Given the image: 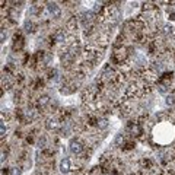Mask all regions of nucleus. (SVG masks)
<instances>
[{
    "instance_id": "2eb2a0df",
    "label": "nucleus",
    "mask_w": 175,
    "mask_h": 175,
    "mask_svg": "<svg viewBox=\"0 0 175 175\" xmlns=\"http://www.w3.org/2000/svg\"><path fill=\"white\" fill-rule=\"evenodd\" d=\"M6 131H8V126H6V121L3 120V121H2V137L6 136Z\"/></svg>"
},
{
    "instance_id": "dca6fc26",
    "label": "nucleus",
    "mask_w": 175,
    "mask_h": 175,
    "mask_svg": "<svg viewBox=\"0 0 175 175\" xmlns=\"http://www.w3.org/2000/svg\"><path fill=\"white\" fill-rule=\"evenodd\" d=\"M21 168H18V166H15V168H12L10 169V175H21Z\"/></svg>"
},
{
    "instance_id": "1a4fd4ad",
    "label": "nucleus",
    "mask_w": 175,
    "mask_h": 175,
    "mask_svg": "<svg viewBox=\"0 0 175 175\" xmlns=\"http://www.w3.org/2000/svg\"><path fill=\"white\" fill-rule=\"evenodd\" d=\"M123 142H124V136H123V134H117V137H115V142H114V143H115V146H120Z\"/></svg>"
},
{
    "instance_id": "0eeeda50",
    "label": "nucleus",
    "mask_w": 175,
    "mask_h": 175,
    "mask_svg": "<svg viewBox=\"0 0 175 175\" xmlns=\"http://www.w3.org/2000/svg\"><path fill=\"white\" fill-rule=\"evenodd\" d=\"M57 127H58V123L56 120H48L47 121V128L48 130H56Z\"/></svg>"
},
{
    "instance_id": "423d86ee",
    "label": "nucleus",
    "mask_w": 175,
    "mask_h": 175,
    "mask_svg": "<svg viewBox=\"0 0 175 175\" xmlns=\"http://www.w3.org/2000/svg\"><path fill=\"white\" fill-rule=\"evenodd\" d=\"M25 115H26V118H29V120H34V118L37 117V111H35L34 108H28V110L25 111Z\"/></svg>"
},
{
    "instance_id": "20e7f679",
    "label": "nucleus",
    "mask_w": 175,
    "mask_h": 175,
    "mask_svg": "<svg viewBox=\"0 0 175 175\" xmlns=\"http://www.w3.org/2000/svg\"><path fill=\"white\" fill-rule=\"evenodd\" d=\"M54 40L57 42H64L66 41V31L64 29H58L56 34H54Z\"/></svg>"
},
{
    "instance_id": "39448f33",
    "label": "nucleus",
    "mask_w": 175,
    "mask_h": 175,
    "mask_svg": "<svg viewBox=\"0 0 175 175\" xmlns=\"http://www.w3.org/2000/svg\"><path fill=\"white\" fill-rule=\"evenodd\" d=\"M48 102H50V98H48L47 95H42V97H40V99H38V105H40L41 108H44Z\"/></svg>"
},
{
    "instance_id": "7ed1b4c3",
    "label": "nucleus",
    "mask_w": 175,
    "mask_h": 175,
    "mask_svg": "<svg viewBox=\"0 0 175 175\" xmlns=\"http://www.w3.org/2000/svg\"><path fill=\"white\" fill-rule=\"evenodd\" d=\"M70 168H72V162L69 158H63L61 162H60V171L63 174H69L70 172Z\"/></svg>"
},
{
    "instance_id": "f03ea898",
    "label": "nucleus",
    "mask_w": 175,
    "mask_h": 175,
    "mask_svg": "<svg viewBox=\"0 0 175 175\" xmlns=\"http://www.w3.org/2000/svg\"><path fill=\"white\" fill-rule=\"evenodd\" d=\"M47 12H48V15L53 16V18H58V16L61 15V10H60V8L57 6V3H48V5H47Z\"/></svg>"
},
{
    "instance_id": "9d476101",
    "label": "nucleus",
    "mask_w": 175,
    "mask_h": 175,
    "mask_svg": "<svg viewBox=\"0 0 175 175\" xmlns=\"http://www.w3.org/2000/svg\"><path fill=\"white\" fill-rule=\"evenodd\" d=\"M158 91H159L160 94H166V92L169 91V88H166L165 85H158Z\"/></svg>"
},
{
    "instance_id": "4468645a",
    "label": "nucleus",
    "mask_w": 175,
    "mask_h": 175,
    "mask_svg": "<svg viewBox=\"0 0 175 175\" xmlns=\"http://www.w3.org/2000/svg\"><path fill=\"white\" fill-rule=\"evenodd\" d=\"M32 28H34V24L29 22V21H26V22H25V29H26L28 32H31V31H34Z\"/></svg>"
},
{
    "instance_id": "ddd939ff",
    "label": "nucleus",
    "mask_w": 175,
    "mask_h": 175,
    "mask_svg": "<svg viewBox=\"0 0 175 175\" xmlns=\"http://www.w3.org/2000/svg\"><path fill=\"white\" fill-rule=\"evenodd\" d=\"M6 37H8V29H6V28H2V35H0V40H2V42L6 41Z\"/></svg>"
},
{
    "instance_id": "f8f14e48",
    "label": "nucleus",
    "mask_w": 175,
    "mask_h": 175,
    "mask_svg": "<svg viewBox=\"0 0 175 175\" xmlns=\"http://www.w3.org/2000/svg\"><path fill=\"white\" fill-rule=\"evenodd\" d=\"M174 102H175V95H174V94L168 95V97H166V104L171 105V104H174Z\"/></svg>"
},
{
    "instance_id": "9b49d317",
    "label": "nucleus",
    "mask_w": 175,
    "mask_h": 175,
    "mask_svg": "<svg viewBox=\"0 0 175 175\" xmlns=\"http://www.w3.org/2000/svg\"><path fill=\"white\" fill-rule=\"evenodd\" d=\"M172 29H174V28H172L171 25H165V26H163V31H162V32H163L165 35H168V34H172Z\"/></svg>"
},
{
    "instance_id": "6e6552de",
    "label": "nucleus",
    "mask_w": 175,
    "mask_h": 175,
    "mask_svg": "<svg viewBox=\"0 0 175 175\" xmlns=\"http://www.w3.org/2000/svg\"><path fill=\"white\" fill-rule=\"evenodd\" d=\"M98 127H99V128H107V127H108V120H107V118L98 120Z\"/></svg>"
},
{
    "instance_id": "f257e3e1",
    "label": "nucleus",
    "mask_w": 175,
    "mask_h": 175,
    "mask_svg": "<svg viewBox=\"0 0 175 175\" xmlns=\"http://www.w3.org/2000/svg\"><path fill=\"white\" fill-rule=\"evenodd\" d=\"M69 149L73 155H80L83 150H85V143L79 139V137H74L70 140V144H69Z\"/></svg>"
}]
</instances>
